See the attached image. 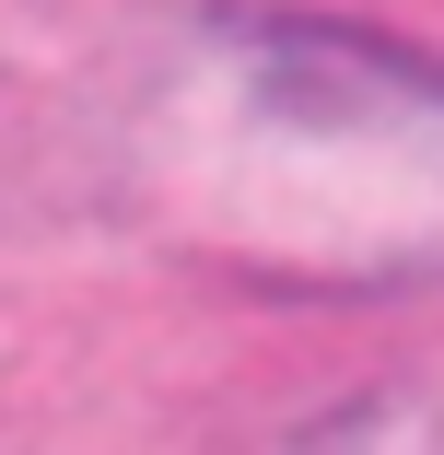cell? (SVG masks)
I'll use <instances>...</instances> for the list:
<instances>
[{"label": "cell", "instance_id": "cell-1", "mask_svg": "<svg viewBox=\"0 0 444 455\" xmlns=\"http://www.w3.org/2000/svg\"><path fill=\"white\" fill-rule=\"evenodd\" d=\"M129 222L257 304L444 281V59L351 12H188L117 94Z\"/></svg>", "mask_w": 444, "mask_h": 455}, {"label": "cell", "instance_id": "cell-2", "mask_svg": "<svg viewBox=\"0 0 444 455\" xmlns=\"http://www.w3.org/2000/svg\"><path fill=\"white\" fill-rule=\"evenodd\" d=\"M293 455H444V362L363 386L351 409H327V420H316Z\"/></svg>", "mask_w": 444, "mask_h": 455}]
</instances>
